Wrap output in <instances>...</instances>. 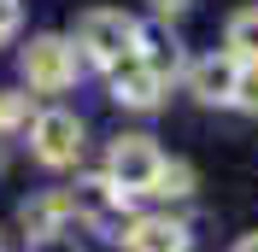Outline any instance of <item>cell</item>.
<instances>
[{"mask_svg": "<svg viewBox=\"0 0 258 252\" xmlns=\"http://www.w3.org/2000/svg\"><path fill=\"white\" fill-rule=\"evenodd\" d=\"M117 246L123 252H188L194 235H188V223H176V217H129Z\"/></svg>", "mask_w": 258, "mask_h": 252, "instance_id": "cell-6", "label": "cell"}, {"mask_svg": "<svg viewBox=\"0 0 258 252\" xmlns=\"http://www.w3.org/2000/svg\"><path fill=\"white\" fill-rule=\"evenodd\" d=\"M182 77H188V94L200 100V106H229V94H235V77H241V65L229 59V53H206V59H194Z\"/></svg>", "mask_w": 258, "mask_h": 252, "instance_id": "cell-7", "label": "cell"}, {"mask_svg": "<svg viewBox=\"0 0 258 252\" xmlns=\"http://www.w3.org/2000/svg\"><path fill=\"white\" fill-rule=\"evenodd\" d=\"M18 65H24V82H30L35 94H64L82 77V53H77L71 35H35Z\"/></svg>", "mask_w": 258, "mask_h": 252, "instance_id": "cell-2", "label": "cell"}, {"mask_svg": "<svg viewBox=\"0 0 258 252\" xmlns=\"http://www.w3.org/2000/svg\"><path fill=\"white\" fill-rule=\"evenodd\" d=\"M18 24H24V12H18V0H0V47L18 35Z\"/></svg>", "mask_w": 258, "mask_h": 252, "instance_id": "cell-13", "label": "cell"}, {"mask_svg": "<svg viewBox=\"0 0 258 252\" xmlns=\"http://www.w3.org/2000/svg\"><path fill=\"white\" fill-rule=\"evenodd\" d=\"M77 217V205H71V194H35V200H24V211H18V223H24V235L41 246V240H59L64 223Z\"/></svg>", "mask_w": 258, "mask_h": 252, "instance_id": "cell-8", "label": "cell"}, {"mask_svg": "<svg viewBox=\"0 0 258 252\" xmlns=\"http://www.w3.org/2000/svg\"><path fill=\"white\" fill-rule=\"evenodd\" d=\"M30 94H12V88H6V94H0V135H12V129H30Z\"/></svg>", "mask_w": 258, "mask_h": 252, "instance_id": "cell-11", "label": "cell"}, {"mask_svg": "<svg viewBox=\"0 0 258 252\" xmlns=\"http://www.w3.org/2000/svg\"><path fill=\"white\" fill-rule=\"evenodd\" d=\"M159 164H164V153H159L153 135H117L112 153H106V182L123 188V194H153Z\"/></svg>", "mask_w": 258, "mask_h": 252, "instance_id": "cell-4", "label": "cell"}, {"mask_svg": "<svg viewBox=\"0 0 258 252\" xmlns=\"http://www.w3.org/2000/svg\"><path fill=\"white\" fill-rule=\"evenodd\" d=\"M153 12H159V18H182V12H188V0H153Z\"/></svg>", "mask_w": 258, "mask_h": 252, "instance_id": "cell-14", "label": "cell"}, {"mask_svg": "<svg viewBox=\"0 0 258 252\" xmlns=\"http://www.w3.org/2000/svg\"><path fill=\"white\" fill-rule=\"evenodd\" d=\"M30 153L35 164H47V170H71L82 164V117L77 111H35L30 117Z\"/></svg>", "mask_w": 258, "mask_h": 252, "instance_id": "cell-3", "label": "cell"}, {"mask_svg": "<svg viewBox=\"0 0 258 252\" xmlns=\"http://www.w3.org/2000/svg\"><path fill=\"white\" fill-rule=\"evenodd\" d=\"M229 106L246 111V117H258V65H241V77H235V94H229Z\"/></svg>", "mask_w": 258, "mask_h": 252, "instance_id": "cell-12", "label": "cell"}, {"mask_svg": "<svg viewBox=\"0 0 258 252\" xmlns=\"http://www.w3.org/2000/svg\"><path fill=\"white\" fill-rule=\"evenodd\" d=\"M106 77H112V100H117V106H129V111H153V106H164V88H170V77H164V71H153L141 53L117 59Z\"/></svg>", "mask_w": 258, "mask_h": 252, "instance_id": "cell-5", "label": "cell"}, {"mask_svg": "<svg viewBox=\"0 0 258 252\" xmlns=\"http://www.w3.org/2000/svg\"><path fill=\"white\" fill-rule=\"evenodd\" d=\"M194 182H200V176H194L188 158H164V164H159V182H153V194H159V200H188Z\"/></svg>", "mask_w": 258, "mask_h": 252, "instance_id": "cell-10", "label": "cell"}, {"mask_svg": "<svg viewBox=\"0 0 258 252\" xmlns=\"http://www.w3.org/2000/svg\"><path fill=\"white\" fill-rule=\"evenodd\" d=\"M77 53L82 59H94V65H106L112 71L117 59H129L135 53V41H141V24L123 12V6H94V12H82L77 18Z\"/></svg>", "mask_w": 258, "mask_h": 252, "instance_id": "cell-1", "label": "cell"}, {"mask_svg": "<svg viewBox=\"0 0 258 252\" xmlns=\"http://www.w3.org/2000/svg\"><path fill=\"white\" fill-rule=\"evenodd\" d=\"M223 53L235 65H258V6H241L223 30Z\"/></svg>", "mask_w": 258, "mask_h": 252, "instance_id": "cell-9", "label": "cell"}, {"mask_svg": "<svg viewBox=\"0 0 258 252\" xmlns=\"http://www.w3.org/2000/svg\"><path fill=\"white\" fill-rule=\"evenodd\" d=\"M229 252H258V229H252V235H241V240H235Z\"/></svg>", "mask_w": 258, "mask_h": 252, "instance_id": "cell-15", "label": "cell"}]
</instances>
